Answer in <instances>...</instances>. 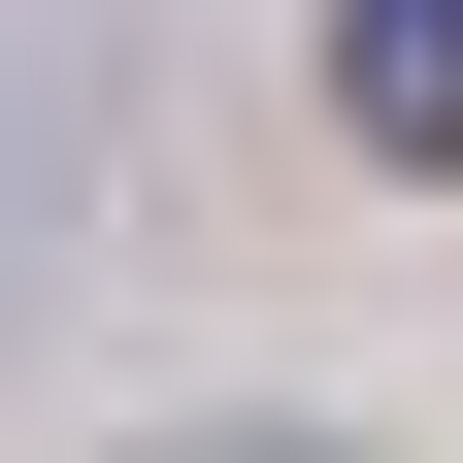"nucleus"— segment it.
Instances as JSON below:
<instances>
[{"label":"nucleus","mask_w":463,"mask_h":463,"mask_svg":"<svg viewBox=\"0 0 463 463\" xmlns=\"http://www.w3.org/2000/svg\"><path fill=\"white\" fill-rule=\"evenodd\" d=\"M165 463H364V430H165Z\"/></svg>","instance_id":"obj_3"},{"label":"nucleus","mask_w":463,"mask_h":463,"mask_svg":"<svg viewBox=\"0 0 463 463\" xmlns=\"http://www.w3.org/2000/svg\"><path fill=\"white\" fill-rule=\"evenodd\" d=\"M67 199H99V67L33 33V0H0V298L67 265Z\"/></svg>","instance_id":"obj_1"},{"label":"nucleus","mask_w":463,"mask_h":463,"mask_svg":"<svg viewBox=\"0 0 463 463\" xmlns=\"http://www.w3.org/2000/svg\"><path fill=\"white\" fill-rule=\"evenodd\" d=\"M331 133L364 165H463V0H331Z\"/></svg>","instance_id":"obj_2"}]
</instances>
